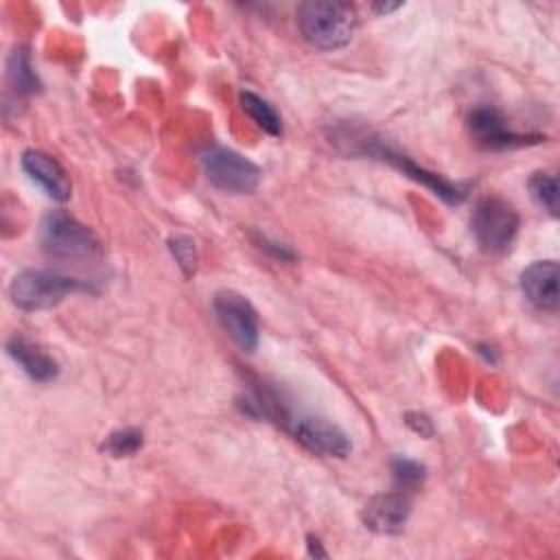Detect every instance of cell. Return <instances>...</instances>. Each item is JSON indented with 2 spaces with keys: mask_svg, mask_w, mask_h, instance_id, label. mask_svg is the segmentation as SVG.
Returning a JSON list of instances; mask_svg holds the SVG:
<instances>
[{
  "mask_svg": "<svg viewBox=\"0 0 560 560\" xmlns=\"http://www.w3.org/2000/svg\"><path fill=\"white\" fill-rule=\"evenodd\" d=\"M295 22L304 42L319 50H339L357 31V11L339 0H308L298 4Z\"/></svg>",
  "mask_w": 560,
  "mask_h": 560,
  "instance_id": "1",
  "label": "cell"
},
{
  "mask_svg": "<svg viewBox=\"0 0 560 560\" xmlns=\"http://www.w3.org/2000/svg\"><path fill=\"white\" fill-rule=\"evenodd\" d=\"M339 142H348L352 144L350 147V153H359V155H370V158H378L387 164H392L394 168H398L402 175H407L409 179L422 184L424 188H429L435 197H440L442 201L446 203H459L464 201L466 197V186L457 184V182H451L424 166H420L413 158H409L407 153L389 147L383 138H372V136H365V133H346L341 136Z\"/></svg>",
  "mask_w": 560,
  "mask_h": 560,
  "instance_id": "2",
  "label": "cell"
},
{
  "mask_svg": "<svg viewBox=\"0 0 560 560\" xmlns=\"http://www.w3.org/2000/svg\"><path fill=\"white\" fill-rule=\"evenodd\" d=\"M39 238L52 258L66 262L94 265L103 258V245L98 236L63 210H52L42 219Z\"/></svg>",
  "mask_w": 560,
  "mask_h": 560,
  "instance_id": "3",
  "label": "cell"
},
{
  "mask_svg": "<svg viewBox=\"0 0 560 560\" xmlns=\"http://www.w3.org/2000/svg\"><path fill=\"white\" fill-rule=\"evenodd\" d=\"M79 291H92L90 282L57 269H24L9 284L11 302L22 311L52 308Z\"/></svg>",
  "mask_w": 560,
  "mask_h": 560,
  "instance_id": "4",
  "label": "cell"
},
{
  "mask_svg": "<svg viewBox=\"0 0 560 560\" xmlns=\"http://www.w3.org/2000/svg\"><path fill=\"white\" fill-rule=\"evenodd\" d=\"M521 217L516 208L503 197H483L475 203L470 217V232L477 245L492 256L510 252L518 236Z\"/></svg>",
  "mask_w": 560,
  "mask_h": 560,
  "instance_id": "5",
  "label": "cell"
},
{
  "mask_svg": "<svg viewBox=\"0 0 560 560\" xmlns=\"http://www.w3.org/2000/svg\"><path fill=\"white\" fill-rule=\"evenodd\" d=\"M208 182L230 195H252L262 179V171L243 153L230 147H208L199 155Z\"/></svg>",
  "mask_w": 560,
  "mask_h": 560,
  "instance_id": "6",
  "label": "cell"
},
{
  "mask_svg": "<svg viewBox=\"0 0 560 560\" xmlns=\"http://www.w3.org/2000/svg\"><path fill=\"white\" fill-rule=\"evenodd\" d=\"M212 311L225 335L243 350L254 352L260 339L258 315L252 302L236 291H219L212 298Z\"/></svg>",
  "mask_w": 560,
  "mask_h": 560,
  "instance_id": "7",
  "label": "cell"
},
{
  "mask_svg": "<svg viewBox=\"0 0 560 560\" xmlns=\"http://www.w3.org/2000/svg\"><path fill=\"white\" fill-rule=\"evenodd\" d=\"M468 129L472 140L490 151H503V149H518L538 144L545 140L540 133H523L514 131L510 127V120L505 114L492 105H479L468 114Z\"/></svg>",
  "mask_w": 560,
  "mask_h": 560,
  "instance_id": "8",
  "label": "cell"
},
{
  "mask_svg": "<svg viewBox=\"0 0 560 560\" xmlns=\"http://www.w3.org/2000/svg\"><path fill=\"white\" fill-rule=\"evenodd\" d=\"M287 431L308 453L319 457H348L352 442L335 422L319 416H293L287 420Z\"/></svg>",
  "mask_w": 560,
  "mask_h": 560,
  "instance_id": "9",
  "label": "cell"
},
{
  "mask_svg": "<svg viewBox=\"0 0 560 560\" xmlns=\"http://www.w3.org/2000/svg\"><path fill=\"white\" fill-rule=\"evenodd\" d=\"M411 514V497L402 490H389L374 494L361 512V518L368 529L381 536L400 534Z\"/></svg>",
  "mask_w": 560,
  "mask_h": 560,
  "instance_id": "10",
  "label": "cell"
},
{
  "mask_svg": "<svg viewBox=\"0 0 560 560\" xmlns=\"http://www.w3.org/2000/svg\"><path fill=\"white\" fill-rule=\"evenodd\" d=\"M22 171L28 175L31 182H35L52 201H68L72 195V184L63 166L39 149H26L20 158Z\"/></svg>",
  "mask_w": 560,
  "mask_h": 560,
  "instance_id": "11",
  "label": "cell"
},
{
  "mask_svg": "<svg viewBox=\"0 0 560 560\" xmlns=\"http://www.w3.org/2000/svg\"><path fill=\"white\" fill-rule=\"evenodd\" d=\"M521 291L525 300L547 313H556L560 304L558 293V262L556 260H534L518 276Z\"/></svg>",
  "mask_w": 560,
  "mask_h": 560,
  "instance_id": "12",
  "label": "cell"
},
{
  "mask_svg": "<svg viewBox=\"0 0 560 560\" xmlns=\"http://www.w3.org/2000/svg\"><path fill=\"white\" fill-rule=\"evenodd\" d=\"M7 352L35 383H50L59 374V363L52 359V354H48L39 343L22 335H13L7 341Z\"/></svg>",
  "mask_w": 560,
  "mask_h": 560,
  "instance_id": "13",
  "label": "cell"
},
{
  "mask_svg": "<svg viewBox=\"0 0 560 560\" xmlns=\"http://www.w3.org/2000/svg\"><path fill=\"white\" fill-rule=\"evenodd\" d=\"M241 107L243 112L269 136H280L282 133V120H280V114L273 109V105L269 101H265L262 96H258L256 92L252 90H243L241 96Z\"/></svg>",
  "mask_w": 560,
  "mask_h": 560,
  "instance_id": "14",
  "label": "cell"
},
{
  "mask_svg": "<svg viewBox=\"0 0 560 560\" xmlns=\"http://www.w3.org/2000/svg\"><path fill=\"white\" fill-rule=\"evenodd\" d=\"M7 77H9V83L11 88L18 92V94H33L39 90V79H37V72L31 63V55L24 46L15 48L11 55H9V63H7Z\"/></svg>",
  "mask_w": 560,
  "mask_h": 560,
  "instance_id": "15",
  "label": "cell"
},
{
  "mask_svg": "<svg viewBox=\"0 0 560 560\" xmlns=\"http://www.w3.org/2000/svg\"><path fill=\"white\" fill-rule=\"evenodd\" d=\"M392 477H394V488L402 490L407 494L416 492L418 488H422L424 479H427V466L418 459L398 455L392 459Z\"/></svg>",
  "mask_w": 560,
  "mask_h": 560,
  "instance_id": "16",
  "label": "cell"
},
{
  "mask_svg": "<svg viewBox=\"0 0 560 560\" xmlns=\"http://www.w3.org/2000/svg\"><path fill=\"white\" fill-rule=\"evenodd\" d=\"M532 199L547 210L551 217H558V179L551 173H534L527 182Z\"/></svg>",
  "mask_w": 560,
  "mask_h": 560,
  "instance_id": "17",
  "label": "cell"
},
{
  "mask_svg": "<svg viewBox=\"0 0 560 560\" xmlns=\"http://www.w3.org/2000/svg\"><path fill=\"white\" fill-rule=\"evenodd\" d=\"M142 431L133 429V427H122L112 431L105 440H103V451L109 457H131L133 453H138L142 448Z\"/></svg>",
  "mask_w": 560,
  "mask_h": 560,
  "instance_id": "18",
  "label": "cell"
},
{
  "mask_svg": "<svg viewBox=\"0 0 560 560\" xmlns=\"http://www.w3.org/2000/svg\"><path fill=\"white\" fill-rule=\"evenodd\" d=\"M166 243H168V252L175 258V262L182 269V273L186 278H192L195 271H197V260H199L195 241L190 236H186V234H175Z\"/></svg>",
  "mask_w": 560,
  "mask_h": 560,
  "instance_id": "19",
  "label": "cell"
},
{
  "mask_svg": "<svg viewBox=\"0 0 560 560\" xmlns=\"http://www.w3.org/2000/svg\"><path fill=\"white\" fill-rule=\"evenodd\" d=\"M405 424H407L413 433H418L420 438H433V435H435V424H433V420H431L427 413H422V411H407V413H405Z\"/></svg>",
  "mask_w": 560,
  "mask_h": 560,
  "instance_id": "20",
  "label": "cell"
},
{
  "mask_svg": "<svg viewBox=\"0 0 560 560\" xmlns=\"http://www.w3.org/2000/svg\"><path fill=\"white\" fill-rule=\"evenodd\" d=\"M258 247L260 249H267L273 258H278V260H293L295 258V254L289 249V247H284L282 243H276V241H269L267 236H258Z\"/></svg>",
  "mask_w": 560,
  "mask_h": 560,
  "instance_id": "21",
  "label": "cell"
},
{
  "mask_svg": "<svg viewBox=\"0 0 560 560\" xmlns=\"http://www.w3.org/2000/svg\"><path fill=\"white\" fill-rule=\"evenodd\" d=\"M306 551H308V556H315V558H326L328 556V551L322 547L319 538L313 536V534L306 538Z\"/></svg>",
  "mask_w": 560,
  "mask_h": 560,
  "instance_id": "22",
  "label": "cell"
},
{
  "mask_svg": "<svg viewBox=\"0 0 560 560\" xmlns=\"http://www.w3.org/2000/svg\"><path fill=\"white\" fill-rule=\"evenodd\" d=\"M400 7H402L400 2H376V4H372V9L376 13H381V15H387V13H392V11L400 9Z\"/></svg>",
  "mask_w": 560,
  "mask_h": 560,
  "instance_id": "23",
  "label": "cell"
},
{
  "mask_svg": "<svg viewBox=\"0 0 560 560\" xmlns=\"http://www.w3.org/2000/svg\"><path fill=\"white\" fill-rule=\"evenodd\" d=\"M477 348H479V354L486 357V361L497 363V352H494V348H490V346H477Z\"/></svg>",
  "mask_w": 560,
  "mask_h": 560,
  "instance_id": "24",
  "label": "cell"
}]
</instances>
